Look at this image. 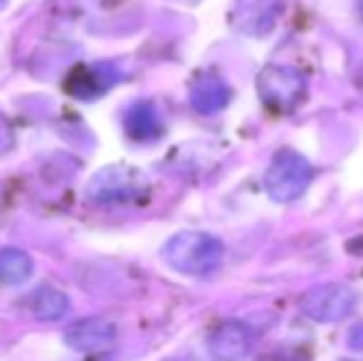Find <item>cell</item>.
Masks as SVG:
<instances>
[{
	"mask_svg": "<svg viewBox=\"0 0 363 361\" xmlns=\"http://www.w3.org/2000/svg\"><path fill=\"white\" fill-rule=\"evenodd\" d=\"M163 260L168 267H173L181 274H191V277H203L218 270L223 262L225 248L211 233L201 231H183L176 233L171 240L163 245L161 250Z\"/></svg>",
	"mask_w": 363,
	"mask_h": 361,
	"instance_id": "1",
	"label": "cell"
},
{
	"mask_svg": "<svg viewBox=\"0 0 363 361\" xmlns=\"http://www.w3.org/2000/svg\"><path fill=\"white\" fill-rule=\"evenodd\" d=\"M314 179V169L306 161V156L296 154L291 149H282L274 154L272 164L264 171V191L272 201L291 203L301 198Z\"/></svg>",
	"mask_w": 363,
	"mask_h": 361,
	"instance_id": "2",
	"label": "cell"
},
{
	"mask_svg": "<svg viewBox=\"0 0 363 361\" xmlns=\"http://www.w3.org/2000/svg\"><path fill=\"white\" fill-rule=\"evenodd\" d=\"M356 304H359V294L356 289H351L349 284L341 282H326L316 284L309 292L301 297V312L309 319L321 324L341 322L349 314H354Z\"/></svg>",
	"mask_w": 363,
	"mask_h": 361,
	"instance_id": "3",
	"label": "cell"
},
{
	"mask_svg": "<svg viewBox=\"0 0 363 361\" xmlns=\"http://www.w3.org/2000/svg\"><path fill=\"white\" fill-rule=\"evenodd\" d=\"M257 91L267 106L277 111H289L304 99L306 79L299 70L287 65H269L259 72Z\"/></svg>",
	"mask_w": 363,
	"mask_h": 361,
	"instance_id": "4",
	"label": "cell"
},
{
	"mask_svg": "<svg viewBox=\"0 0 363 361\" xmlns=\"http://www.w3.org/2000/svg\"><path fill=\"white\" fill-rule=\"evenodd\" d=\"M282 0H235L230 20L238 33L247 38H267L282 18Z\"/></svg>",
	"mask_w": 363,
	"mask_h": 361,
	"instance_id": "5",
	"label": "cell"
},
{
	"mask_svg": "<svg viewBox=\"0 0 363 361\" xmlns=\"http://www.w3.org/2000/svg\"><path fill=\"white\" fill-rule=\"evenodd\" d=\"M252 349V329L238 319L218 324L208 337V354L213 361H242Z\"/></svg>",
	"mask_w": 363,
	"mask_h": 361,
	"instance_id": "6",
	"label": "cell"
},
{
	"mask_svg": "<svg viewBox=\"0 0 363 361\" xmlns=\"http://www.w3.org/2000/svg\"><path fill=\"white\" fill-rule=\"evenodd\" d=\"M116 342V324L104 317H84L65 332V344L74 352H104Z\"/></svg>",
	"mask_w": 363,
	"mask_h": 361,
	"instance_id": "7",
	"label": "cell"
},
{
	"mask_svg": "<svg viewBox=\"0 0 363 361\" xmlns=\"http://www.w3.org/2000/svg\"><path fill=\"white\" fill-rule=\"evenodd\" d=\"M25 309L40 322H57L67 314L69 299L62 289L52 287V284H40L25 297Z\"/></svg>",
	"mask_w": 363,
	"mask_h": 361,
	"instance_id": "8",
	"label": "cell"
},
{
	"mask_svg": "<svg viewBox=\"0 0 363 361\" xmlns=\"http://www.w3.org/2000/svg\"><path fill=\"white\" fill-rule=\"evenodd\" d=\"M230 101V89L216 74H203L191 87V104L201 114H218Z\"/></svg>",
	"mask_w": 363,
	"mask_h": 361,
	"instance_id": "9",
	"label": "cell"
},
{
	"mask_svg": "<svg viewBox=\"0 0 363 361\" xmlns=\"http://www.w3.org/2000/svg\"><path fill=\"white\" fill-rule=\"evenodd\" d=\"M33 257L18 248H3L0 250V282L23 284L33 277Z\"/></svg>",
	"mask_w": 363,
	"mask_h": 361,
	"instance_id": "10",
	"label": "cell"
},
{
	"mask_svg": "<svg viewBox=\"0 0 363 361\" xmlns=\"http://www.w3.org/2000/svg\"><path fill=\"white\" fill-rule=\"evenodd\" d=\"M126 131L131 139L136 141H151L161 134V119H158L156 109L148 101H139L126 116Z\"/></svg>",
	"mask_w": 363,
	"mask_h": 361,
	"instance_id": "11",
	"label": "cell"
},
{
	"mask_svg": "<svg viewBox=\"0 0 363 361\" xmlns=\"http://www.w3.org/2000/svg\"><path fill=\"white\" fill-rule=\"evenodd\" d=\"M267 361H299V359H289V354H274V357H269Z\"/></svg>",
	"mask_w": 363,
	"mask_h": 361,
	"instance_id": "12",
	"label": "cell"
}]
</instances>
